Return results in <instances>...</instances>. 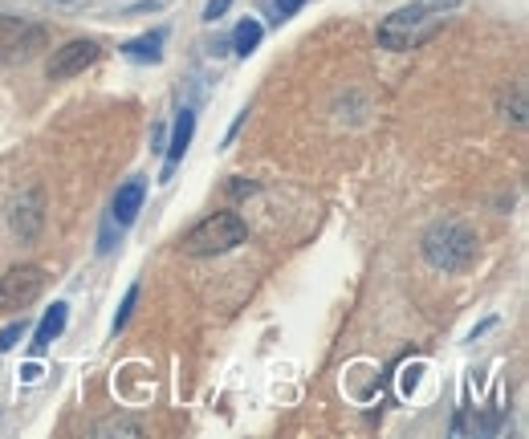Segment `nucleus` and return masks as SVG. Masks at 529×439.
<instances>
[{"instance_id":"obj_1","label":"nucleus","mask_w":529,"mask_h":439,"mask_svg":"<svg viewBox=\"0 0 529 439\" xmlns=\"http://www.w3.org/2000/svg\"><path fill=\"white\" fill-rule=\"evenodd\" d=\"M460 5V0H411V5L395 9L383 25H379V45L391 49V53H403V49H416L420 41H428L444 17Z\"/></svg>"},{"instance_id":"obj_2","label":"nucleus","mask_w":529,"mask_h":439,"mask_svg":"<svg viewBox=\"0 0 529 439\" xmlns=\"http://www.w3.org/2000/svg\"><path fill=\"white\" fill-rule=\"evenodd\" d=\"M424 261L440 273H460L477 261V236L456 220H436L424 232Z\"/></svg>"},{"instance_id":"obj_3","label":"nucleus","mask_w":529,"mask_h":439,"mask_svg":"<svg viewBox=\"0 0 529 439\" xmlns=\"http://www.w3.org/2000/svg\"><path fill=\"white\" fill-rule=\"evenodd\" d=\"M245 236H249V228L237 212H212L208 220H200L196 228L184 232L180 248L188 257H220V253H228V248L245 244Z\"/></svg>"},{"instance_id":"obj_4","label":"nucleus","mask_w":529,"mask_h":439,"mask_svg":"<svg viewBox=\"0 0 529 439\" xmlns=\"http://www.w3.org/2000/svg\"><path fill=\"white\" fill-rule=\"evenodd\" d=\"M45 269L41 265H13L0 273V313H25L45 293Z\"/></svg>"},{"instance_id":"obj_5","label":"nucleus","mask_w":529,"mask_h":439,"mask_svg":"<svg viewBox=\"0 0 529 439\" xmlns=\"http://www.w3.org/2000/svg\"><path fill=\"white\" fill-rule=\"evenodd\" d=\"M37 49H45V29L13 17V13H0V61H29Z\"/></svg>"},{"instance_id":"obj_6","label":"nucleus","mask_w":529,"mask_h":439,"mask_svg":"<svg viewBox=\"0 0 529 439\" xmlns=\"http://www.w3.org/2000/svg\"><path fill=\"white\" fill-rule=\"evenodd\" d=\"M98 57H102V45H98V41H86V37L66 41L62 49H53V57H49V78H53V82L78 78V74H86V70L94 66Z\"/></svg>"},{"instance_id":"obj_7","label":"nucleus","mask_w":529,"mask_h":439,"mask_svg":"<svg viewBox=\"0 0 529 439\" xmlns=\"http://www.w3.org/2000/svg\"><path fill=\"white\" fill-rule=\"evenodd\" d=\"M9 224H13V232H17L21 240H33V236L41 232V224H45V196H41V187H29V192L13 204Z\"/></svg>"},{"instance_id":"obj_8","label":"nucleus","mask_w":529,"mask_h":439,"mask_svg":"<svg viewBox=\"0 0 529 439\" xmlns=\"http://www.w3.org/2000/svg\"><path fill=\"white\" fill-rule=\"evenodd\" d=\"M192 135H196V110H192V106H184V110H180V118H175V131H171V147H167V163H163L159 183H167V179H171V171L184 163V155H188V147H192Z\"/></svg>"},{"instance_id":"obj_9","label":"nucleus","mask_w":529,"mask_h":439,"mask_svg":"<svg viewBox=\"0 0 529 439\" xmlns=\"http://www.w3.org/2000/svg\"><path fill=\"white\" fill-rule=\"evenodd\" d=\"M143 200H147V183L143 179H127L119 192H114V224L119 228H131L135 224V216L143 212Z\"/></svg>"},{"instance_id":"obj_10","label":"nucleus","mask_w":529,"mask_h":439,"mask_svg":"<svg viewBox=\"0 0 529 439\" xmlns=\"http://www.w3.org/2000/svg\"><path fill=\"white\" fill-rule=\"evenodd\" d=\"M66 322H70V305H66V301H53V309L45 313L41 326H37V334H33V354H45L57 338H62Z\"/></svg>"},{"instance_id":"obj_11","label":"nucleus","mask_w":529,"mask_h":439,"mask_svg":"<svg viewBox=\"0 0 529 439\" xmlns=\"http://www.w3.org/2000/svg\"><path fill=\"white\" fill-rule=\"evenodd\" d=\"M265 37V25L257 17H245L237 29H232V49H237V57H249Z\"/></svg>"},{"instance_id":"obj_12","label":"nucleus","mask_w":529,"mask_h":439,"mask_svg":"<svg viewBox=\"0 0 529 439\" xmlns=\"http://www.w3.org/2000/svg\"><path fill=\"white\" fill-rule=\"evenodd\" d=\"M123 53H127L131 61H159V57H163V29H155V33H147V37L127 41V45H123Z\"/></svg>"},{"instance_id":"obj_13","label":"nucleus","mask_w":529,"mask_h":439,"mask_svg":"<svg viewBox=\"0 0 529 439\" xmlns=\"http://www.w3.org/2000/svg\"><path fill=\"white\" fill-rule=\"evenodd\" d=\"M135 301H139V285H131L127 289V297H123V309L114 313V334H119L123 326H127V318H131V309H135Z\"/></svg>"},{"instance_id":"obj_14","label":"nucleus","mask_w":529,"mask_h":439,"mask_svg":"<svg viewBox=\"0 0 529 439\" xmlns=\"http://www.w3.org/2000/svg\"><path fill=\"white\" fill-rule=\"evenodd\" d=\"M21 334H25V318H21V322H13L9 330H0V350L9 354V350L17 346V338H21Z\"/></svg>"},{"instance_id":"obj_15","label":"nucleus","mask_w":529,"mask_h":439,"mask_svg":"<svg viewBox=\"0 0 529 439\" xmlns=\"http://www.w3.org/2000/svg\"><path fill=\"white\" fill-rule=\"evenodd\" d=\"M94 431H98V435H106V431H127V435H139V423H131V419H110V423H98Z\"/></svg>"},{"instance_id":"obj_16","label":"nucleus","mask_w":529,"mask_h":439,"mask_svg":"<svg viewBox=\"0 0 529 439\" xmlns=\"http://www.w3.org/2000/svg\"><path fill=\"white\" fill-rule=\"evenodd\" d=\"M302 5H306V0H277V21H289Z\"/></svg>"},{"instance_id":"obj_17","label":"nucleus","mask_w":529,"mask_h":439,"mask_svg":"<svg viewBox=\"0 0 529 439\" xmlns=\"http://www.w3.org/2000/svg\"><path fill=\"white\" fill-rule=\"evenodd\" d=\"M228 5H232V0H208V9H204V21H220Z\"/></svg>"},{"instance_id":"obj_18","label":"nucleus","mask_w":529,"mask_h":439,"mask_svg":"<svg viewBox=\"0 0 529 439\" xmlns=\"http://www.w3.org/2000/svg\"><path fill=\"white\" fill-rule=\"evenodd\" d=\"M62 5H74V0H62Z\"/></svg>"}]
</instances>
